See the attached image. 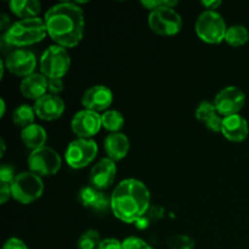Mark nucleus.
Returning a JSON list of instances; mask_svg holds the SVG:
<instances>
[{
	"label": "nucleus",
	"instance_id": "37",
	"mask_svg": "<svg viewBox=\"0 0 249 249\" xmlns=\"http://www.w3.org/2000/svg\"><path fill=\"white\" fill-rule=\"evenodd\" d=\"M11 26L12 23L10 16L7 14H5V12H2V14L0 15V29H1V32L6 33Z\"/></svg>",
	"mask_w": 249,
	"mask_h": 249
},
{
	"label": "nucleus",
	"instance_id": "3",
	"mask_svg": "<svg viewBox=\"0 0 249 249\" xmlns=\"http://www.w3.org/2000/svg\"><path fill=\"white\" fill-rule=\"evenodd\" d=\"M7 43L15 49L39 43L48 36V29L44 19L40 17L18 19L14 22L6 33H2Z\"/></svg>",
	"mask_w": 249,
	"mask_h": 249
},
{
	"label": "nucleus",
	"instance_id": "33",
	"mask_svg": "<svg viewBox=\"0 0 249 249\" xmlns=\"http://www.w3.org/2000/svg\"><path fill=\"white\" fill-rule=\"evenodd\" d=\"M164 214H165V209L163 208L162 206H160V204H153V206H151L150 208H148L146 215L151 219V221H155V220L157 221V220H160V219L164 216Z\"/></svg>",
	"mask_w": 249,
	"mask_h": 249
},
{
	"label": "nucleus",
	"instance_id": "30",
	"mask_svg": "<svg viewBox=\"0 0 249 249\" xmlns=\"http://www.w3.org/2000/svg\"><path fill=\"white\" fill-rule=\"evenodd\" d=\"M179 2L175 1V0H142L141 1V5H142L145 9L152 10L157 9V7L160 6H169V7H177Z\"/></svg>",
	"mask_w": 249,
	"mask_h": 249
},
{
	"label": "nucleus",
	"instance_id": "1",
	"mask_svg": "<svg viewBox=\"0 0 249 249\" xmlns=\"http://www.w3.org/2000/svg\"><path fill=\"white\" fill-rule=\"evenodd\" d=\"M44 21L49 36L66 49L77 46L84 36V12L75 2L55 4L45 12Z\"/></svg>",
	"mask_w": 249,
	"mask_h": 249
},
{
	"label": "nucleus",
	"instance_id": "21",
	"mask_svg": "<svg viewBox=\"0 0 249 249\" xmlns=\"http://www.w3.org/2000/svg\"><path fill=\"white\" fill-rule=\"evenodd\" d=\"M9 7L21 19L34 18L40 14L41 4L38 0H11Z\"/></svg>",
	"mask_w": 249,
	"mask_h": 249
},
{
	"label": "nucleus",
	"instance_id": "24",
	"mask_svg": "<svg viewBox=\"0 0 249 249\" xmlns=\"http://www.w3.org/2000/svg\"><path fill=\"white\" fill-rule=\"evenodd\" d=\"M102 128L111 133H119L124 125V117L117 109H107L101 114Z\"/></svg>",
	"mask_w": 249,
	"mask_h": 249
},
{
	"label": "nucleus",
	"instance_id": "35",
	"mask_svg": "<svg viewBox=\"0 0 249 249\" xmlns=\"http://www.w3.org/2000/svg\"><path fill=\"white\" fill-rule=\"evenodd\" d=\"M2 249H29V248L27 247V245L21 240V238L10 237L9 240L4 243V247H2Z\"/></svg>",
	"mask_w": 249,
	"mask_h": 249
},
{
	"label": "nucleus",
	"instance_id": "13",
	"mask_svg": "<svg viewBox=\"0 0 249 249\" xmlns=\"http://www.w3.org/2000/svg\"><path fill=\"white\" fill-rule=\"evenodd\" d=\"M113 102V92L108 87L102 84L90 87L82 96V105L85 109L94 112H106Z\"/></svg>",
	"mask_w": 249,
	"mask_h": 249
},
{
	"label": "nucleus",
	"instance_id": "15",
	"mask_svg": "<svg viewBox=\"0 0 249 249\" xmlns=\"http://www.w3.org/2000/svg\"><path fill=\"white\" fill-rule=\"evenodd\" d=\"M66 108L65 101L58 95L45 94L34 102V111L36 117L43 121H55L63 114Z\"/></svg>",
	"mask_w": 249,
	"mask_h": 249
},
{
	"label": "nucleus",
	"instance_id": "16",
	"mask_svg": "<svg viewBox=\"0 0 249 249\" xmlns=\"http://www.w3.org/2000/svg\"><path fill=\"white\" fill-rule=\"evenodd\" d=\"M78 201L85 208L92 209L99 213H104L107 209L111 208V196H107L105 191L95 189L91 185L80 189L78 194Z\"/></svg>",
	"mask_w": 249,
	"mask_h": 249
},
{
	"label": "nucleus",
	"instance_id": "38",
	"mask_svg": "<svg viewBox=\"0 0 249 249\" xmlns=\"http://www.w3.org/2000/svg\"><path fill=\"white\" fill-rule=\"evenodd\" d=\"M202 6L209 11H216L219 6H221L220 0H209V1H202Z\"/></svg>",
	"mask_w": 249,
	"mask_h": 249
},
{
	"label": "nucleus",
	"instance_id": "28",
	"mask_svg": "<svg viewBox=\"0 0 249 249\" xmlns=\"http://www.w3.org/2000/svg\"><path fill=\"white\" fill-rule=\"evenodd\" d=\"M17 177L16 168L9 163H4L0 167V184H10L14 181L15 178Z\"/></svg>",
	"mask_w": 249,
	"mask_h": 249
},
{
	"label": "nucleus",
	"instance_id": "20",
	"mask_svg": "<svg viewBox=\"0 0 249 249\" xmlns=\"http://www.w3.org/2000/svg\"><path fill=\"white\" fill-rule=\"evenodd\" d=\"M21 140L27 148L34 151L44 147L48 140L45 129L39 124H31L21 130Z\"/></svg>",
	"mask_w": 249,
	"mask_h": 249
},
{
	"label": "nucleus",
	"instance_id": "7",
	"mask_svg": "<svg viewBox=\"0 0 249 249\" xmlns=\"http://www.w3.org/2000/svg\"><path fill=\"white\" fill-rule=\"evenodd\" d=\"M148 26L160 36H175L182 29V17L175 7L160 6L150 11Z\"/></svg>",
	"mask_w": 249,
	"mask_h": 249
},
{
	"label": "nucleus",
	"instance_id": "2",
	"mask_svg": "<svg viewBox=\"0 0 249 249\" xmlns=\"http://www.w3.org/2000/svg\"><path fill=\"white\" fill-rule=\"evenodd\" d=\"M150 207V190L138 179L122 180L111 195L112 213L123 223L135 224Z\"/></svg>",
	"mask_w": 249,
	"mask_h": 249
},
{
	"label": "nucleus",
	"instance_id": "40",
	"mask_svg": "<svg viewBox=\"0 0 249 249\" xmlns=\"http://www.w3.org/2000/svg\"><path fill=\"white\" fill-rule=\"evenodd\" d=\"M0 104H1V107H0V108H1V112H0V116H1V118H2V117L5 116V109H6V104H5L4 97H1V99H0Z\"/></svg>",
	"mask_w": 249,
	"mask_h": 249
},
{
	"label": "nucleus",
	"instance_id": "32",
	"mask_svg": "<svg viewBox=\"0 0 249 249\" xmlns=\"http://www.w3.org/2000/svg\"><path fill=\"white\" fill-rule=\"evenodd\" d=\"M63 80L62 78H51L48 80V92L53 95H58L63 91Z\"/></svg>",
	"mask_w": 249,
	"mask_h": 249
},
{
	"label": "nucleus",
	"instance_id": "10",
	"mask_svg": "<svg viewBox=\"0 0 249 249\" xmlns=\"http://www.w3.org/2000/svg\"><path fill=\"white\" fill-rule=\"evenodd\" d=\"M246 104V94L242 89L235 85L223 88L214 99V105L220 116L229 117L238 114Z\"/></svg>",
	"mask_w": 249,
	"mask_h": 249
},
{
	"label": "nucleus",
	"instance_id": "23",
	"mask_svg": "<svg viewBox=\"0 0 249 249\" xmlns=\"http://www.w3.org/2000/svg\"><path fill=\"white\" fill-rule=\"evenodd\" d=\"M249 40V32L242 24H233L228 27L225 41L233 48H240L247 44Z\"/></svg>",
	"mask_w": 249,
	"mask_h": 249
},
{
	"label": "nucleus",
	"instance_id": "22",
	"mask_svg": "<svg viewBox=\"0 0 249 249\" xmlns=\"http://www.w3.org/2000/svg\"><path fill=\"white\" fill-rule=\"evenodd\" d=\"M36 117V113L34 111V106H29L27 104L19 105L12 112V122L15 123V125L19 126L21 129L34 124Z\"/></svg>",
	"mask_w": 249,
	"mask_h": 249
},
{
	"label": "nucleus",
	"instance_id": "34",
	"mask_svg": "<svg viewBox=\"0 0 249 249\" xmlns=\"http://www.w3.org/2000/svg\"><path fill=\"white\" fill-rule=\"evenodd\" d=\"M97 249H123V242L113 237L105 238L101 241Z\"/></svg>",
	"mask_w": 249,
	"mask_h": 249
},
{
	"label": "nucleus",
	"instance_id": "36",
	"mask_svg": "<svg viewBox=\"0 0 249 249\" xmlns=\"http://www.w3.org/2000/svg\"><path fill=\"white\" fill-rule=\"evenodd\" d=\"M12 197L11 185L0 184V203L5 204Z\"/></svg>",
	"mask_w": 249,
	"mask_h": 249
},
{
	"label": "nucleus",
	"instance_id": "17",
	"mask_svg": "<svg viewBox=\"0 0 249 249\" xmlns=\"http://www.w3.org/2000/svg\"><path fill=\"white\" fill-rule=\"evenodd\" d=\"M248 133V122L246 121L245 117H242L241 114L224 117L221 134L228 140L233 141V142H241V141L247 139Z\"/></svg>",
	"mask_w": 249,
	"mask_h": 249
},
{
	"label": "nucleus",
	"instance_id": "9",
	"mask_svg": "<svg viewBox=\"0 0 249 249\" xmlns=\"http://www.w3.org/2000/svg\"><path fill=\"white\" fill-rule=\"evenodd\" d=\"M28 168L39 177L55 175L62 165V158L56 150L49 146L32 151L28 157Z\"/></svg>",
	"mask_w": 249,
	"mask_h": 249
},
{
	"label": "nucleus",
	"instance_id": "12",
	"mask_svg": "<svg viewBox=\"0 0 249 249\" xmlns=\"http://www.w3.org/2000/svg\"><path fill=\"white\" fill-rule=\"evenodd\" d=\"M72 130L78 138L91 139L102 128L101 114L90 109H82L73 116L71 122Z\"/></svg>",
	"mask_w": 249,
	"mask_h": 249
},
{
	"label": "nucleus",
	"instance_id": "29",
	"mask_svg": "<svg viewBox=\"0 0 249 249\" xmlns=\"http://www.w3.org/2000/svg\"><path fill=\"white\" fill-rule=\"evenodd\" d=\"M123 249H153L148 245L146 241H143L142 238L136 237V236H130V237H126L123 241Z\"/></svg>",
	"mask_w": 249,
	"mask_h": 249
},
{
	"label": "nucleus",
	"instance_id": "41",
	"mask_svg": "<svg viewBox=\"0 0 249 249\" xmlns=\"http://www.w3.org/2000/svg\"><path fill=\"white\" fill-rule=\"evenodd\" d=\"M5 150H6V145H5L4 138H1V153H0V157H2V156H4Z\"/></svg>",
	"mask_w": 249,
	"mask_h": 249
},
{
	"label": "nucleus",
	"instance_id": "6",
	"mask_svg": "<svg viewBox=\"0 0 249 249\" xmlns=\"http://www.w3.org/2000/svg\"><path fill=\"white\" fill-rule=\"evenodd\" d=\"M40 73L48 79L62 78L71 67L70 53L63 46L53 44L45 49L40 57Z\"/></svg>",
	"mask_w": 249,
	"mask_h": 249
},
{
	"label": "nucleus",
	"instance_id": "27",
	"mask_svg": "<svg viewBox=\"0 0 249 249\" xmlns=\"http://www.w3.org/2000/svg\"><path fill=\"white\" fill-rule=\"evenodd\" d=\"M215 114H218V111H216V107L215 105H214V102L211 101H202L201 104L197 106L196 112H195L196 118L204 124H206L212 117L215 116Z\"/></svg>",
	"mask_w": 249,
	"mask_h": 249
},
{
	"label": "nucleus",
	"instance_id": "26",
	"mask_svg": "<svg viewBox=\"0 0 249 249\" xmlns=\"http://www.w3.org/2000/svg\"><path fill=\"white\" fill-rule=\"evenodd\" d=\"M167 245L170 249H195L196 242L194 238L185 233H177L167 238Z\"/></svg>",
	"mask_w": 249,
	"mask_h": 249
},
{
	"label": "nucleus",
	"instance_id": "18",
	"mask_svg": "<svg viewBox=\"0 0 249 249\" xmlns=\"http://www.w3.org/2000/svg\"><path fill=\"white\" fill-rule=\"evenodd\" d=\"M48 80L43 73L34 72L33 74L22 79L19 84V91L26 99L36 101L48 94Z\"/></svg>",
	"mask_w": 249,
	"mask_h": 249
},
{
	"label": "nucleus",
	"instance_id": "31",
	"mask_svg": "<svg viewBox=\"0 0 249 249\" xmlns=\"http://www.w3.org/2000/svg\"><path fill=\"white\" fill-rule=\"evenodd\" d=\"M223 122L224 117L220 116V114H215L214 117H212L208 122H207L204 125L207 126V129H209L211 131H214V133H221V128H223Z\"/></svg>",
	"mask_w": 249,
	"mask_h": 249
},
{
	"label": "nucleus",
	"instance_id": "4",
	"mask_svg": "<svg viewBox=\"0 0 249 249\" xmlns=\"http://www.w3.org/2000/svg\"><path fill=\"white\" fill-rule=\"evenodd\" d=\"M195 31L201 40L208 44H219L225 40L228 26L218 11L204 10L197 17Z\"/></svg>",
	"mask_w": 249,
	"mask_h": 249
},
{
	"label": "nucleus",
	"instance_id": "5",
	"mask_svg": "<svg viewBox=\"0 0 249 249\" xmlns=\"http://www.w3.org/2000/svg\"><path fill=\"white\" fill-rule=\"evenodd\" d=\"M11 191L12 197L19 203H33L43 195V179L31 170L18 173L14 181L11 182Z\"/></svg>",
	"mask_w": 249,
	"mask_h": 249
},
{
	"label": "nucleus",
	"instance_id": "8",
	"mask_svg": "<svg viewBox=\"0 0 249 249\" xmlns=\"http://www.w3.org/2000/svg\"><path fill=\"white\" fill-rule=\"evenodd\" d=\"M99 147L92 139H75L68 143L65 151V160L73 169L88 167L96 158Z\"/></svg>",
	"mask_w": 249,
	"mask_h": 249
},
{
	"label": "nucleus",
	"instance_id": "25",
	"mask_svg": "<svg viewBox=\"0 0 249 249\" xmlns=\"http://www.w3.org/2000/svg\"><path fill=\"white\" fill-rule=\"evenodd\" d=\"M101 241L99 231L89 229L79 236L77 241V247L78 249H97Z\"/></svg>",
	"mask_w": 249,
	"mask_h": 249
},
{
	"label": "nucleus",
	"instance_id": "14",
	"mask_svg": "<svg viewBox=\"0 0 249 249\" xmlns=\"http://www.w3.org/2000/svg\"><path fill=\"white\" fill-rule=\"evenodd\" d=\"M116 175V162L108 157L101 158L90 170L89 184L95 189L105 191L113 184Z\"/></svg>",
	"mask_w": 249,
	"mask_h": 249
},
{
	"label": "nucleus",
	"instance_id": "19",
	"mask_svg": "<svg viewBox=\"0 0 249 249\" xmlns=\"http://www.w3.org/2000/svg\"><path fill=\"white\" fill-rule=\"evenodd\" d=\"M105 152L107 157L111 158L114 162L122 160L126 157L130 150V141L129 138L123 133H111L105 139Z\"/></svg>",
	"mask_w": 249,
	"mask_h": 249
},
{
	"label": "nucleus",
	"instance_id": "39",
	"mask_svg": "<svg viewBox=\"0 0 249 249\" xmlns=\"http://www.w3.org/2000/svg\"><path fill=\"white\" fill-rule=\"evenodd\" d=\"M151 223H152V221H151V219L145 214V215L141 216V218L136 221L135 226L139 229V230H145V229H147L148 226L151 225Z\"/></svg>",
	"mask_w": 249,
	"mask_h": 249
},
{
	"label": "nucleus",
	"instance_id": "11",
	"mask_svg": "<svg viewBox=\"0 0 249 249\" xmlns=\"http://www.w3.org/2000/svg\"><path fill=\"white\" fill-rule=\"evenodd\" d=\"M5 67L10 73L18 77H28L36 68V57L26 49H15L4 58Z\"/></svg>",
	"mask_w": 249,
	"mask_h": 249
}]
</instances>
